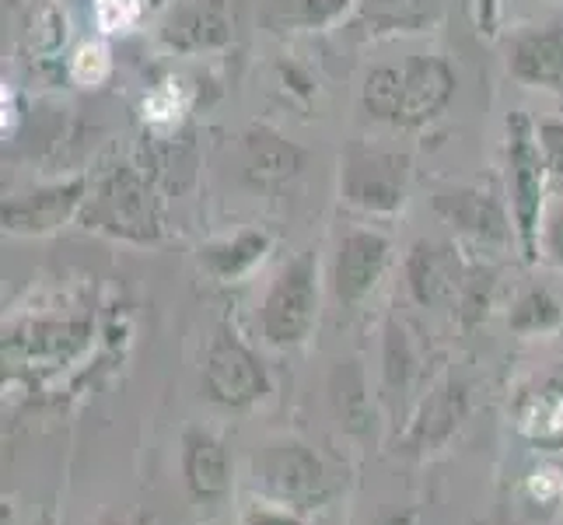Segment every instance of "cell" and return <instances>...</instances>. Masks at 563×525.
Here are the masks:
<instances>
[{
	"mask_svg": "<svg viewBox=\"0 0 563 525\" xmlns=\"http://www.w3.org/2000/svg\"><path fill=\"white\" fill-rule=\"evenodd\" d=\"M504 193H508L521 252H526V260H539L550 179L536 144V123L526 112H508V120H504Z\"/></svg>",
	"mask_w": 563,
	"mask_h": 525,
	"instance_id": "6da1fadb",
	"label": "cell"
},
{
	"mask_svg": "<svg viewBox=\"0 0 563 525\" xmlns=\"http://www.w3.org/2000/svg\"><path fill=\"white\" fill-rule=\"evenodd\" d=\"M81 225L88 231H102L109 239L137 245L162 239V210L154 200V189L130 165H115L99 183H91V193L81 207Z\"/></svg>",
	"mask_w": 563,
	"mask_h": 525,
	"instance_id": "7a4b0ae2",
	"label": "cell"
},
{
	"mask_svg": "<svg viewBox=\"0 0 563 525\" xmlns=\"http://www.w3.org/2000/svg\"><path fill=\"white\" fill-rule=\"evenodd\" d=\"M413 158L402 151L351 144L340 154L336 168V193L346 204L367 218H396L410 200Z\"/></svg>",
	"mask_w": 563,
	"mask_h": 525,
	"instance_id": "3957f363",
	"label": "cell"
},
{
	"mask_svg": "<svg viewBox=\"0 0 563 525\" xmlns=\"http://www.w3.org/2000/svg\"><path fill=\"white\" fill-rule=\"evenodd\" d=\"M319 316V266L312 252L290 260L263 302V333L277 347H295L312 333Z\"/></svg>",
	"mask_w": 563,
	"mask_h": 525,
	"instance_id": "277c9868",
	"label": "cell"
},
{
	"mask_svg": "<svg viewBox=\"0 0 563 525\" xmlns=\"http://www.w3.org/2000/svg\"><path fill=\"white\" fill-rule=\"evenodd\" d=\"M88 193V175H64V179L18 189L11 197H4L0 221H4L8 236H49V231L64 228L67 221L81 218Z\"/></svg>",
	"mask_w": 563,
	"mask_h": 525,
	"instance_id": "5b68a950",
	"label": "cell"
},
{
	"mask_svg": "<svg viewBox=\"0 0 563 525\" xmlns=\"http://www.w3.org/2000/svg\"><path fill=\"white\" fill-rule=\"evenodd\" d=\"M431 207L444 225L459 231V236L483 242V245H504L515 231L511 207L490 183L441 186L434 189Z\"/></svg>",
	"mask_w": 563,
	"mask_h": 525,
	"instance_id": "8992f818",
	"label": "cell"
},
{
	"mask_svg": "<svg viewBox=\"0 0 563 525\" xmlns=\"http://www.w3.org/2000/svg\"><path fill=\"white\" fill-rule=\"evenodd\" d=\"M231 39H235V14L228 0H179L158 25V43L179 56L224 50Z\"/></svg>",
	"mask_w": 563,
	"mask_h": 525,
	"instance_id": "52a82bcc",
	"label": "cell"
},
{
	"mask_svg": "<svg viewBox=\"0 0 563 525\" xmlns=\"http://www.w3.org/2000/svg\"><path fill=\"white\" fill-rule=\"evenodd\" d=\"M402 67V106H399V130H420L444 116L452 106L459 74L455 67L434 53L406 56Z\"/></svg>",
	"mask_w": 563,
	"mask_h": 525,
	"instance_id": "ba28073f",
	"label": "cell"
},
{
	"mask_svg": "<svg viewBox=\"0 0 563 525\" xmlns=\"http://www.w3.org/2000/svg\"><path fill=\"white\" fill-rule=\"evenodd\" d=\"M504 70L518 85L563 95V25H529L504 43Z\"/></svg>",
	"mask_w": 563,
	"mask_h": 525,
	"instance_id": "9c48e42d",
	"label": "cell"
},
{
	"mask_svg": "<svg viewBox=\"0 0 563 525\" xmlns=\"http://www.w3.org/2000/svg\"><path fill=\"white\" fill-rule=\"evenodd\" d=\"M388 256H393V242L375 228H346L336 245L333 260V291L336 298L354 305L367 298L378 287Z\"/></svg>",
	"mask_w": 563,
	"mask_h": 525,
	"instance_id": "30bf717a",
	"label": "cell"
},
{
	"mask_svg": "<svg viewBox=\"0 0 563 525\" xmlns=\"http://www.w3.org/2000/svg\"><path fill=\"white\" fill-rule=\"evenodd\" d=\"M239 154H242L245 183L256 189H280L287 183H295L308 165V151L266 123H252L242 133Z\"/></svg>",
	"mask_w": 563,
	"mask_h": 525,
	"instance_id": "8fae6325",
	"label": "cell"
},
{
	"mask_svg": "<svg viewBox=\"0 0 563 525\" xmlns=\"http://www.w3.org/2000/svg\"><path fill=\"white\" fill-rule=\"evenodd\" d=\"M266 375L260 361L249 354V350L235 340V337H221L210 347L207 354V389L218 400L228 403H242L252 400L256 393H263Z\"/></svg>",
	"mask_w": 563,
	"mask_h": 525,
	"instance_id": "7c38bea8",
	"label": "cell"
},
{
	"mask_svg": "<svg viewBox=\"0 0 563 525\" xmlns=\"http://www.w3.org/2000/svg\"><path fill=\"white\" fill-rule=\"evenodd\" d=\"M269 245L274 242H269L263 228H242L228 239H213V242L200 245V263L218 281H239L266 256Z\"/></svg>",
	"mask_w": 563,
	"mask_h": 525,
	"instance_id": "4fadbf2b",
	"label": "cell"
},
{
	"mask_svg": "<svg viewBox=\"0 0 563 525\" xmlns=\"http://www.w3.org/2000/svg\"><path fill=\"white\" fill-rule=\"evenodd\" d=\"M357 8V0H277L266 22L277 32H329Z\"/></svg>",
	"mask_w": 563,
	"mask_h": 525,
	"instance_id": "5bb4252c",
	"label": "cell"
},
{
	"mask_svg": "<svg viewBox=\"0 0 563 525\" xmlns=\"http://www.w3.org/2000/svg\"><path fill=\"white\" fill-rule=\"evenodd\" d=\"M452 249L420 239L406 256V284H410L413 298L423 305L441 298V291L452 284Z\"/></svg>",
	"mask_w": 563,
	"mask_h": 525,
	"instance_id": "9a60e30c",
	"label": "cell"
},
{
	"mask_svg": "<svg viewBox=\"0 0 563 525\" xmlns=\"http://www.w3.org/2000/svg\"><path fill=\"white\" fill-rule=\"evenodd\" d=\"M399 106H402V67L378 64L367 70L361 81V112L367 120L399 127Z\"/></svg>",
	"mask_w": 563,
	"mask_h": 525,
	"instance_id": "2e32d148",
	"label": "cell"
},
{
	"mask_svg": "<svg viewBox=\"0 0 563 525\" xmlns=\"http://www.w3.org/2000/svg\"><path fill=\"white\" fill-rule=\"evenodd\" d=\"M536 144L550 179V197H563V120H539Z\"/></svg>",
	"mask_w": 563,
	"mask_h": 525,
	"instance_id": "e0dca14e",
	"label": "cell"
},
{
	"mask_svg": "<svg viewBox=\"0 0 563 525\" xmlns=\"http://www.w3.org/2000/svg\"><path fill=\"white\" fill-rule=\"evenodd\" d=\"M560 322V305L547 295V291H529L511 313V326L521 333H536V329H550Z\"/></svg>",
	"mask_w": 563,
	"mask_h": 525,
	"instance_id": "ac0fdd59",
	"label": "cell"
},
{
	"mask_svg": "<svg viewBox=\"0 0 563 525\" xmlns=\"http://www.w3.org/2000/svg\"><path fill=\"white\" fill-rule=\"evenodd\" d=\"M539 249L547 252V260L563 270V197H556L553 207H547V218H542V236Z\"/></svg>",
	"mask_w": 563,
	"mask_h": 525,
	"instance_id": "d6986e66",
	"label": "cell"
},
{
	"mask_svg": "<svg viewBox=\"0 0 563 525\" xmlns=\"http://www.w3.org/2000/svg\"><path fill=\"white\" fill-rule=\"evenodd\" d=\"M277 74H280V81H284V88L287 91H295L298 99H312L316 95V81H312V74H308L305 67H298V64H277Z\"/></svg>",
	"mask_w": 563,
	"mask_h": 525,
	"instance_id": "ffe728a7",
	"label": "cell"
},
{
	"mask_svg": "<svg viewBox=\"0 0 563 525\" xmlns=\"http://www.w3.org/2000/svg\"><path fill=\"white\" fill-rule=\"evenodd\" d=\"M500 4H504V0H476V25H479L483 35H497Z\"/></svg>",
	"mask_w": 563,
	"mask_h": 525,
	"instance_id": "44dd1931",
	"label": "cell"
},
{
	"mask_svg": "<svg viewBox=\"0 0 563 525\" xmlns=\"http://www.w3.org/2000/svg\"><path fill=\"white\" fill-rule=\"evenodd\" d=\"M518 4H532V0H518Z\"/></svg>",
	"mask_w": 563,
	"mask_h": 525,
	"instance_id": "7402d4cb",
	"label": "cell"
}]
</instances>
